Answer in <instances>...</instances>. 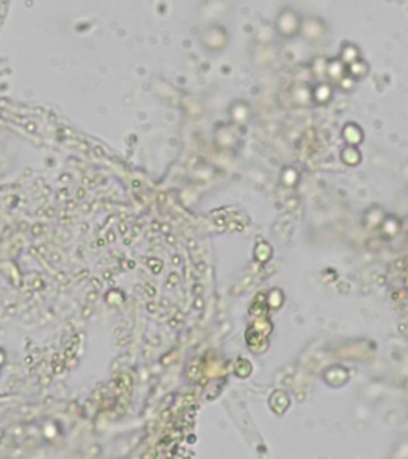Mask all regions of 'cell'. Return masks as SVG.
Returning <instances> with one entry per match:
<instances>
[{"instance_id":"cell-10","label":"cell","mask_w":408,"mask_h":459,"mask_svg":"<svg viewBox=\"0 0 408 459\" xmlns=\"http://www.w3.org/2000/svg\"><path fill=\"white\" fill-rule=\"evenodd\" d=\"M281 182L284 183L285 187H294L295 183L298 182V176L294 169H287L283 172V176H281Z\"/></svg>"},{"instance_id":"cell-5","label":"cell","mask_w":408,"mask_h":459,"mask_svg":"<svg viewBox=\"0 0 408 459\" xmlns=\"http://www.w3.org/2000/svg\"><path fill=\"white\" fill-rule=\"evenodd\" d=\"M380 228H381V231H383L384 236L392 238V236H395V234L399 233V230H400V220H399L395 215H386V217H384L383 223L380 225Z\"/></svg>"},{"instance_id":"cell-3","label":"cell","mask_w":408,"mask_h":459,"mask_svg":"<svg viewBox=\"0 0 408 459\" xmlns=\"http://www.w3.org/2000/svg\"><path fill=\"white\" fill-rule=\"evenodd\" d=\"M290 399L284 391H274L269 397V406L273 408L276 415H284L285 410L289 408Z\"/></svg>"},{"instance_id":"cell-6","label":"cell","mask_w":408,"mask_h":459,"mask_svg":"<svg viewBox=\"0 0 408 459\" xmlns=\"http://www.w3.org/2000/svg\"><path fill=\"white\" fill-rule=\"evenodd\" d=\"M284 303V294L283 290L279 289H273L269 290V294L266 295V305L271 309H279Z\"/></svg>"},{"instance_id":"cell-9","label":"cell","mask_w":408,"mask_h":459,"mask_svg":"<svg viewBox=\"0 0 408 459\" xmlns=\"http://www.w3.org/2000/svg\"><path fill=\"white\" fill-rule=\"evenodd\" d=\"M343 134H344V137L348 139V142H351V143H359V142H360V131L357 129V126L348 124Z\"/></svg>"},{"instance_id":"cell-11","label":"cell","mask_w":408,"mask_h":459,"mask_svg":"<svg viewBox=\"0 0 408 459\" xmlns=\"http://www.w3.org/2000/svg\"><path fill=\"white\" fill-rule=\"evenodd\" d=\"M405 285H407V287H408V276H407V278H405Z\"/></svg>"},{"instance_id":"cell-8","label":"cell","mask_w":408,"mask_h":459,"mask_svg":"<svg viewBox=\"0 0 408 459\" xmlns=\"http://www.w3.org/2000/svg\"><path fill=\"white\" fill-rule=\"evenodd\" d=\"M343 161L346 163V164L354 166V164H357V163L360 161V155H359L357 150H354V148L348 147L346 150L343 152Z\"/></svg>"},{"instance_id":"cell-7","label":"cell","mask_w":408,"mask_h":459,"mask_svg":"<svg viewBox=\"0 0 408 459\" xmlns=\"http://www.w3.org/2000/svg\"><path fill=\"white\" fill-rule=\"evenodd\" d=\"M252 371V364L249 362L247 359H238L236 362H234V373L239 376V378H246L249 376Z\"/></svg>"},{"instance_id":"cell-1","label":"cell","mask_w":408,"mask_h":459,"mask_svg":"<svg viewBox=\"0 0 408 459\" xmlns=\"http://www.w3.org/2000/svg\"><path fill=\"white\" fill-rule=\"evenodd\" d=\"M322 378H324L325 383L330 384V386H341V384H344V383L348 381L349 371H348L346 369H343V367L335 365V367H330V369H327V370L324 371Z\"/></svg>"},{"instance_id":"cell-4","label":"cell","mask_w":408,"mask_h":459,"mask_svg":"<svg viewBox=\"0 0 408 459\" xmlns=\"http://www.w3.org/2000/svg\"><path fill=\"white\" fill-rule=\"evenodd\" d=\"M273 257V247L268 241H258L254 247V258L260 263H266Z\"/></svg>"},{"instance_id":"cell-2","label":"cell","mask_w":408,"mask_h":459,"mask_svg":"<svg viewBox=\"0 0 408 459\" xmlns=\"http://www.w3.org/2000/svg\"><path fill=\"white\" fill-rule=\"evenodd\" d=\"M384 217H386V214H384L383 208H380V206H372L364 214V225L367 228H376L383 223Z\"/></svg>"}]
</instances>
